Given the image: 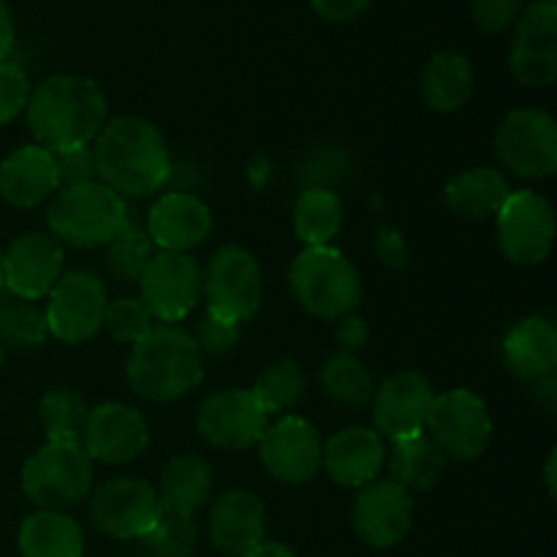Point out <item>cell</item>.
I'll use <instances>...</instances> for the list:
<instances>
[{
  "label": "cell",
  "instance_id": "5b68a950",
  "mask_svg": "<svg viewBox=\"0 0 557 557\" xmlns=\"http://www.w3.org/2000/svg\"><path fill=\"white\" fill-rule=\"evenodd\" d=\"M288 286L310 315L324 321L343 319L362 302V277L357 267L332 245L305 248L288 270Z\"/></svg>",
  "mask_w": 557,
  "mask_h": 557
},
{
  "label": "cell",
  "instance_id": "f5cc1de1",
  "mask_svg": "<svg viewBox=\"0 0 557 557\" xmlns=\"http://www.w3.org/2000/svg\"><path fill=\"white\" fill-rule=\"evenodd\" d=\"M0 362H3V348H0Z\"/></svg>",
  "mask_w": 557,
  "mask_h": 557
},
{
  "label": "cell",
  "instance_id": "ab89813d",
  "mask_svg": "<svg viewBox=\"0 0 557 557\" xmlns=\"http://www.w3.org/2000/svg\"><path fill=\"white\" fill-rule=\"evenodd\" d=\"M30 101V79L14 60H0V125L20 117Z\"/></svg>",
  "mask_w": 557,
  "mask_h": 557
},
{
  "label": "cell",
  "instance_id": "9a60e30c",
  "mask_svg": "<svg viewBox=\"0 0 557 557\" xmlns=\"http://www.w3.org/2000/svg\"><path fill=\"white\" fill-rule=\"evenodd\" d=\"M435 400L433 384L419 370L392 373L373 395V424L384 441H406L424 435L428 413Z\"/></svg>",
  "mask_w": 557,
  "mask_h": 557
},
{
  "label": "cell",
  "instance_id": "836d02e7",
  "mask_svg": "<svg viewBox=\"0 0 557 557\" xmlns=\"http://www.w3.org/2000/svg\"><path fill=\"white\" fill-rule=\"evenodd\" d=\"M156 256V245H152L147 228L128 223L112 243L107 245V267L117 281L123 283H139L141 272Z\"/></svg>",
  "mask_w": 557,
  "mask_h": 557
},
{
  "label": "cell",
  "instance_id": "8992f818",
  "mask_svg": "<svg viewBox=\"0 0 557 557\" xmlns=\"http://www.w3.org/2000/svg\"><path fill=\"white\" fill-rule=\"evenodd\" d=\"M22 493L44 511H63L92 493V460L82 444L47 441L22 466Z\"/></svg>",
  "mask_w": 557,
  "mask_h": 557
},
{
  "label": "cell",
  "instance_id": "7a4b0ae2",
  "mask_svg": "<svg viewBox=\"0 0 557 557\" xmlns=\"http://www.w3.org/2000/svg\"><path fill=\"white\" fill-rule=\"evenodd\" d=\"M27 125L36 145L49 152L85 147L96 141L107 125V96L87 76L54 74L47 76L25 107Z\"/></svg>",
  "mask_w": 557,
  "mask_h": 557
},
{
  "label": "cell",
  "instance_id": "7dc6e473",
  "mask_svg": "<svg viewBox=\"0 0 557 557\" xmlns=\"http://www.w3.org/2000/svg\"><path fill=\"white\" fill-rule=\"evenodd\" d=\"M16 27H14V14H11L9 3L0 0V60H9L11 49H14Z\"/></svg>",
  "mask_w": 557,
  "mask_h": 557
},
{
  "label": "cell",
  "instance_id": "816d5d0a",
  "mask_svg": "<svg viewBox=\"0 0 557 557\" xmlns=\"http://www.w3.org/2000/svg\"><path fill=\"white\" fill-rule=\"evenodd\" d=\"M0 288H3V250H0Z\"/></svg>",
  "mask_w": 557,
  "mask_h": 557
},
{
  "label": "cell",
  "instance_id": "74e56055",
  "mask_svg": "<svg viewBox=\"0 0 557 557\" xmlns=\"http://www.w3.org/2000/svg\"><path fill=\"white\" fill-rule=\"evenodd\" d=\"M103 330L112 335V341L125 343V346H136L145 341L152 330H156V319L145 302L136 297H120L107 305V315H103Z\"/></svg>",
  "mask_w": 557,
  "mask_h": 557
},
{
  "label": "cell",
  "instance_id": "3957f363",
  "mask_svg": "<svg viewBox=\"0 0 557 557\" xmlns=\"http://www.w3.org/2000/svg\"><path fill=\"white\" fill-rule=\"evenodd\" d=\"M128 386L150 403H174L205 379V354L194 335L174 324H161L131 348Z\"/></svg>",
  "mask_w": 557,
  "mask_h": 557
},
{
  "label": "cell",
  "instance_id": "e575fe53",
  "mask_svg": "<svg viewBox=\"0 0 557 557\" xmlns=\"http://www.w3.org/2000/svg\"><path fill=\"white\" fill-rule=\"evenodd\" d=\"M196 542H199V531L194 525V517L163 509L150 531L139 539V544L150 557H190Z\"/></svg>",
  "mask_w": 557,
  "mask_h": 557
},
{
  "label": "cell",
  "instance_id": "603a6c76",
  "mask_svg": "<svg viewBox=\"0 0 557 557\" xmlns=\"http://www.w3.org/2000/svg\"><path fill=\"white\" fill-rule=\"evenodd\" d=\"M60 190L54 152L41 145H25L0 163V196L11 207L33 210Z\"/></svg>",
  "mask_w": 557,
  "mask_h": 557
},
{
  "label": "cell",
  "instance_id": "c3c4849f",
  "mask_svg": "<svg viewBox=\"0 0 557 557\" xmlns=\"http://www.w3.org/2000/svg\"><path fill=\"white\" fill-rule=\"evenodd\" d=\"M533 384H536V400L542 403L544 408H549V411H553V408H555V386H557L555 373L542 375V379H536Z\"/></svg>",
  "mask_w": 557,
  "mask_h": 557
},
{
  "label": "cell",
  "instance_id": "b9f144b4",
  "mask_svg": "<svg viewBox=\"0 0 557 557\" xmlns=\"http://www.w3.org/2000/svg\"><path fill=\"white\" fill-rule=\"evenodd\" d=\"M522 11V0H471V16L484 33H498L515 27Z\"/></svg>",
  "mask_w": 557,
  "mask_h": 557
},
{
  "label": "cell",
  "instance_id": "277c9868",
  "mask_svg": "<svg viewBox=\"0 0 557 557\" xmlns=\"http://www.w3.org/2000/svg\"><path fill=\"white\" fill-rule=\"evenodd\" d=\"M49 234L74 248H101L128 226V205L101 180L69 185L47 210Z\"/></svg>",
  "mask_w": 557,
  "mask_h": 557
},
{
  "label": "cell",
  "instance_id": "ee69618b",
  "mask_svg": "<svg viewBox=\"0 0 557 557\" xmlns=\"http://www.w3.org/2000/svg\"><path fill=\"white\" fill-rule=\"evenodd\" d=\"M375 256L381 259V264L392 267V270L406 267L408 261L406 237H403L395 226H381L379 232H375Z\"/></svg>",
  "mask_w": 557,
  "mask_h": 557
},
{
  "label": "cell",
  "instance_id": "52a82bcc",
  "mask_svg": "<svg viewBox=\"0 0 557 557\" xmlns=\"http://www.w3.org/2000/svg\"><path fill=\"white\" fill-rule=\"evenodd\" d=\"M201 294L207 297V313L243 324L264 302V272L250 250L223 245L201 272Z\"/></svg>",
  "mask_w": 557,
  "mask_h": 557
},
{
  "label": "cell",
  "instance_id": "484cf974",
  "mask_svg": "<svg viewBox=\"0 0 557 557\" xmlns=\"http://www.w3.org/2000/svg\"><path fill=\"white\" fill-rule=\"evenodd\" d=\"M511 196L509 180L493 166H473L451 177L444 188V199L455 215L466 221H487L500 212Z\"/></svg>",
  "mask_w": 557,
  "mask_h": 557
},
{
  "label": "cell",
  "instance_id": "f907efd6",
  "mask_svg": "<svg viewBox=\"0 0 557 557\" xmlns=\"http://www.w3.org/2000/svg\"><path fill=\"white\" fill-rule=\"evenodd\" d=\"M544 479H547V490H549V495H555V451H553V455H549V460H547V471H544Z\"/></svg>",
  "mask_w": 557,
  "mask_h": 557
},
{
  "label": "cell",
  "instance_id": "30bf717a",
  "mask_svg": "<svg viewBox=\"0 0 557 557\" xmlns=\"http://www.w3.org/2000/svg\"><path fill=\"white\" fill-rule=\"evenodd\" d=\"M495 152L522 180H544L557 169V123L544 109H511L495 131Z\"/></svg>",
  "mask_w": 557,
  "mask_h": 557
},
{
  "label": "cell",
  "instance_id": "6da1fadb",
  "mask_svg": "<svg viewBox=\"0 0 557 557\" xmlns=\"http://www.w3.org/2000/svg\"><path fill=\"white\" fill-rule=\"evenodd\" d=\"M96 177L123 199L152 196L172 177V158L161 131L145 117L107 120L92 141Z\"/></svg>",
  "mask_w": 557,
  "mask_h": 557
},
{
  "label": "cell",
  "instance_id": "f6af8a7d",
  "mask_svg": "<svg viewBox=\"0 0 557 557\" xmlns=\"http://www.w3.org/2000/svg\"><path fill=\"white\" fill-rule=\"evenodd\" d=\"M370 0H310V9L326 22H351L364 14Z\"/></svg>",
  "mask_w": 557,
  "mask_h": 557
},
{
  "label": "cell",
  "instance_id": "9c48e42d",
  "mask_svg": "<svg viewBox=\"0 0 557 557\" xmlns=\"http://www.w3.org/2000/svg\"><path fill=\"white\" fill-rule=\"evenodd\" d=\"M47 299L44 313H47L49 337L54 341L65 343V346H79V343L92 341L103 330L109 294L96 272H63Z\"/></svg>",
  "mask_w": 557,
  "mask_h": 557
},
{
  "label": "cell",
  "instance_id": "1f68e13d",
  "mask_svg": "<svg viewBox=\"0 0 557 557\" xmlns=\"http://www.w3.org/2000/svg\"><path fill=\"white\" fill-rule=\"evenodd\" d=\"M305 389H308V379H305L302 364L294 359H277L261 370L250 395L256 397L267 417H283L302 400Z\"/></svg>",
  "mask_w": 557,
  "mask_h": 557
},
{
  "label": "cell",
  "instance_id": "5bb4252c",
  "mask_svg": "<svg viewBox=\"0 0 557 557\" xmlns=\"http://www.w3.org/2000/svg\"><path fill=\"white\" fill-rule=\"evenodd\" d=\"M256 446H259L264 468L277 482L308 484L319 476L324 444L308 419L283 413L275 422L267 424Z\"/></svg>",
  "mask_w": 557,
  "mask_h": 557
},
{
  "label": "cell",
  "instance_id": "7c38bea8",
  "mask_svg": "<svg viewBox=\"0 0 557 557\" xmlns=\"http://www.w3.org/2000/svg\"><path fill=\"white\" fill-rule=\"evenodd\" d=\"M161 515L156 487L145 479L114 476L90 493V517L112 539H141Z\"/></svg>",
  "mask_w": 557,
  "mask_h": 557
},
{
  "label": "cell",
  "instance_id": "d6986e66",
  "mask_svg": "<svg viewBox=\"0 0 557 557\" xmlns=\"http://www.w3.org/2000/svg\"><path fill=\"white\" fill-rule=\"evenodd\" d=\"M63 275V245L44 232L16 237L3 253V288L16 299L38 302Z\"/></svg>",
  "mask_w": 557,
  "mask_h": 557
},
{
  "label": "cell",
  "instance_id": "d4e9b609",
  "mask_svg": "<svg viewBox=\"0 0 557 557\" xmlns=\"http://www.w3.org/2000/svg\"><path fill=\"white\" fill-rule=\"evenodd\" d=\"M473 85H476V71H473L471 58L451 49L435 52L419 76L422 101L441 114L460 112L471 101Z\"/></svg>",
  "mask_w": 557,
  "mask_h": 557
},
{
  "label": "cell",
  "instance_id": "f1b7e54d",
  "mask_svg": "<svg viewBox=\"0 0 557 557\" xmlns=\"http://www.w3.org/2000/svg\"><path fill=\"white\" fill-rule=\"evenodd\" d=\"M392 468V482L400 487L419 490L428 493L441 482L446 471V455L428 438V435H417V438H406L392 444V451H386Z\"/></svg>",
  "mask_w": 557,
  "mask_h": 557
},
{
  "label": "cell",
  "instance_id": "44dd1931",
  "mask_svg": "<svg viewBox=\"0 0 557 557\" xmlns=\"http://www.w3.org/2000/svg\"><path fill=\"white\" fill-rule=\"evenodd\" d=\"M212 232L210 207L188 190L163 194L147 212V234L166 253H188Z\"/></svg>",
  "mask_w": 557,
  "mask_h": 557
},
{
  "label": "cell",
  "instance_id": "4fadbf2b",
  "mask_svg": "<svg viewBox=\"0 0 557 557\" xmlns=\"http://www.w3.org/2000/svg\"><path fill=\"white\" fill-rule=\"evenodd\" d=\"M141 302L150 315L161 324H177L188 319L201 297V267L188 253H161L152 256L147 270L139 277Z\"/></svg>",
  "mask_w": 557,
  "mask_h": 557
},
{
  "label": "cell",
  "instance_id": "ac0fdd59",
  "mask_svg": "<svg viewBox=\"0 0 557 557\" xmlns=\"http://www.w3.org/2000/svg\"><path fill=\"white\" fill-rule=\"evenodd\" d=\"M79 444L92 462L98 460L109 462V466H123V462L136 460L147 449L150 424H147L145 413L136 411L134 406L103 403L87 413Z\"/></svg>",
  "mask_w": 557,
  "mask_h": 557
},
{
  "label": "cell",
  "instance_id": "4316f807",
  "mask_svg": "<svg viewBox=\"0 0 557 557\" xmlns=\"http://www.w3.org/2000/svg\"><path fill=\"white\" fill-rule=\"evenodd\" d=\"M163 511L194 517L210 500L212 466L201 455H177L163 466L156 487Z\"/></svg>",
  "mask_w": 557,
  "mask_h": 557
},
{
  "label": "cell",
  "instance_id": "8d00e7d4",
  "mask_svg": "<svg viewBox=\"0 0 557 557\" xmlns=\"http://www.w3.org/2000/svg\"><path fill=\"white\" fill-rule=\"evenodd\" d=\"M511 47L533 49V52H557V3L536 0L520 11L515 22Z\"/></svg>",
  "mask_w": 557,
  "mask_h": 557
},
{
  "label": "cell",
  "instance_id": "2e32d148",
  "mask_svg": "<svg viewBox=\"0 0 557 557\" xmlns=\"http://www.w3.org/2000/svg\"><path fill=\"white\" fill-rule=\"evenodd\" d=\"M270 417L261 411L250 389H221L201 403L196 428L215 449L243 451L261 441Z\"/></svg>",
  "mask_w": 557,
  "mask_h": 557
},
{
  "label": "cell",
  "instance_id": "7bdbcfd3",
  "mask_svg": "<svg viewBox=\"0 0 557 557\" xmlns=\"http://www.w3.org/2000/svg\"><path fill=\"white\" fill-rule=\"evenodd\" d=\"M54 166H58L60 188L69 185L92 183L96 177V158H92V147H71V150L54 152Z\"/></svg>",
  "mask_w": 557,
  "mask_h": 557
},
{
  "label": "cell",
  "instance_id": "cb8c5ba5",
  "mask_svg": "<svg viewBox=\"0 0 557 557\" xmlns=\"http://www.w3.org/2000/svg\"><path fill=\"white\" fill-rule=\"evenodd\" d=\"M504 362L517 379L536 381L555 373L557 330L544 315H528L517 321L504 337Z\"/></svg>",
  "mask_w": 557,
  "mask_h": 557
},
{
  "label": "cell",
  "instance_id": "e0dca14e",
  "mask_svg": "<svg viewBox=\"0 0 557 557\" xmlns=\"http://www.w3.org/2000/svg\"><path fill=\"white\" fill-rule=\"evenodd\" d=\"M354 531L368 547L392 549L411 533L413 525V498L406 487L386 479L370 482L359 490L351 509Z\"/></svg>",
  "mask_w": 557,
  "mask_h": 557
},
{
  "label": "cell",
  "instance_id": "4dcf8cb0",
  "mask_svg": "<svg viewBox=\"0 0 557 557\" xmlns=\"http://www.w3.org/2000/svg\"><path fill=\"white\" fill-rule=\"evenodd\" d=\"M321 389L330 400L346 408H362L373 400L375 384L357 354L337 351L321 368Z\"/></svg>",
  "mask_w": 557,
  "mask_h": 557
},
{
  "label": "cell",
  "instance_id": "8fae6325",
  "mask_svg": "<svg viewBox=\"0 0 557 557\" xmlns=\"http://www.w3.org/2000/svg\"><path fill=\"white\" fill-rule=\"evenodd\" d=\"M500 253L517 267H536L555 243V215L549 201L536 190H511L495 215Z\"/></svg>",
  "mask_w": 557,
  "mask_h": 557
},
{
  "label": "cell",
  "instance_id": "f546056e",
  "mask_svg": "<svg viewBox=\"0 0 557 557\" xmlns=\"http://www.w3.org/2000/svg\"><path fill=\"white\" fill-rule=\"evenodd\" d=\"M343 226V201L332 188H305L294 205V232L305 248L332 245Z\"/></svg>",
  "mask_w": 557,
  "mask_h": 557
},
{
  "label": "cell",
  "instance_id": "d6a6232c",
  "mask_svg": "<svg viewBox=\"0 0 557 557\" xmlns=\"http://www.w3.org/2000/svg\"><path fill=\"white\" fill-rule=\"evenodd\" d=\"M87 408L85 397L71 386H60V389H49L41 397L38 406V422H41L47 441H60V444H79L82 433L87 424Z\"/></svg>",
  "mask_w": 557,
  "mask_h": 557
},
{
  "label": "cell",
  "instance_id": "7402d4cb",
  "mask_svg": "<svg viewBox=\"0 0 557 557\" xmlns=\"http://www.w3.org/2000/svg\"><path fill=\"white\" fill-rule=\"evenodd\" d=\"M386 462V441L373 428H346L324 444L321 468L341 487L362 490Z\"/></svg>",
  "mask_w": 557,
  "mask_h": 557
},
{
  "label": "cell",
  "instance_id": "ba28073f",
  "mask_svg": "<svg viewBox=\"0 0 557 557\" xmlns=\"http://www.w3.org/2000/svg\"><path fill=\"white\" fill-rule=\"evenodd\" d=\"M430 441L446 455V460L473 462L487 451L493 438V419L476 392L449 389L435 395L428 413Z\"/></svg>",
  "mask_w": 557,
  "mask_h": 557
},
{
  "label": "cell",
  "instance_id": "83f0119b",
  "mask_svg": "<svg viewBox=\"0 0 557 557\" xmlns=\"http://www.w3.org/2000/svg\"><path fill=\"white\" fill-rule=\"evenodd\" d=\"M22 557H85V533L65 511H36L20 525Z\"/></svg>",
  "mask_w": 557,
  "mask_h": 557
},
{
  "label": "cell",
  "instance_id": "d590c367",
  "mask_svg": "<svg viewBox=\"0 0 557 557\" xmlns=\"http://www.w3.org/2000/svg\"><path fill=\"white\" fill-rule=\"evenodd\" d=\"M0 337L16 348H38L49 341V324L44 308L27 299H11L0 305Z\"/></svg>",
  "mask_w": 557,
  "mask_h": 557
},
{
  "label": "cell",
  "instance_id": "681fc988",
  "mask_svg": "<svg viewBox=\"0 0 557 557\" xmlns=\"http://www.w3.org/2000/svg\"><path fill=\"white\" fill-rule=\"evenodd\" d=\"M245 557H297V553H294L292 547H288V544H283V542H261L259 547H253L250 549L248 555Z\"/></svg>",
  "mask_w": 557,
  "mask_h": 557
},
{
  "label": "cell",
  "instance_id": "60d3db41",
  "mask_svg": "<svg viewBox=\"0 0 557 557\" xmlns=\"http://www.w3.org/2000/svg\"><path fill=\"white\" fill-rule=\"evenodd\" d=\"M196 346L201 348V354H210V357H226L243 341V324H234V321L221 319V315L205 313L201 315L199 326H196Z\"/></svg>",
  "mask_w": 557,
  "mask_h": 557
},
{
  "label": "cell",
  "instance_id": "f35d334b",
  "mask_svg": "<svg viewBox=\"0 0 557 557\" xmlns=\"http://www.w3.org/2000/svg\"><path fill=\"white\" fill-rule=\"evenodd\" d=\"M509 69L525 87H549L557 79V52H533L511 47Z\"/></svg>",
  "mask_w": 557,
  "mask_h": 557
},
{
  "label": "cell",
  "instance_id": "bcb514c9",
  "mask_svg": "<svg viewBox=\"0 0 557 557\" xmlns=\"http://www.w3.org/2000/svg\"><path fill=\"white\" fill-rule=\"evenodd\" d=\"M335 337H337V343L343 346V351L354 354L357 348H362L364 343H368V337H370L368 321H364L362 315H351V313L343 315V319H337Z\"/></svg>",
  "mask_w": 557,
  "mask_h": 557
},
{
  "label": "cell",
  "instance_id": "ffe728a7",
  "mask_svg": "<svg viewBox=\"0 0 557 557\" xmlns=\"http://www.w3.org/2000/svg\"><path fill=\"white\" fill-rule=\"evenodd\" d=\"M207 533L218 553L245 557L267 536V509L256 493L245 487L218 495L207 517Z\"/></svg>",
  "mask_w": 557,
  "mask_h": 557
}]
</instances>
